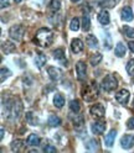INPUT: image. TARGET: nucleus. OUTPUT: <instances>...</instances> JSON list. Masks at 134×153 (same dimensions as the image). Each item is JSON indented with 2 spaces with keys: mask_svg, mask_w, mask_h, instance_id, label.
<instances>
[{
  "mask_svg": "<svg viewBox=\"0 0 134 153\" xmlns=\"http://www.w3.org/2000/svg\"><path fill=\"white\" fill-rule=\"evenodd\" d=\"M71 1H72V3H78L80 0H71Z\"/></svg>",
  "mask_w": 134,
  "mask_h": 153,
  "instance_id": "obj_41",
  "label": "nucleus"
},
{
  "mask_svg": "<svg viewBox=\"0 0 134 153\" xmlns=\"http://www.w3.org/2000/svg\"><path fill=\"white\" fill-rule=\"evenodd\" d=\"M72 121H73L76 127H82L83 126V116L82 115H76L75 117H72Z\"/></svg>",
  "mask_w": 134,
  "mask_h": 153,
  "instance_id": "obj_30",
  "label": "nucleus"
},
{
  "mask_svg": "<svg viewBox=\"0 0 134 153\" xmlns=\"http://www.w3.org/2000/svg\"><path fill=\"white\" fill-rule=\"evenodd\" d=\"M52 54H53V58H55V59L62 61V59L65 58V51H63L62 48H57V50H55Z\"/></svg>",
  "mask_w": 134,
  "mask_h": 153,
  "instance_id": "obj_28",
  "label": "nucleus"
},
{
  "mask_svg": "<svg viewBox=\"0 0 134 153\" xmlns=\"http://www.w3.org/2000/svg\"><path fill=\"white\" fill-rule=\"evenodd\" d=\"M9 5V0H2V9H5V7H8Z\"/></svg>",
  "mask_w": 134,
  "mask_h": 153,
  "instance_id": "obj_38",
  "label": "nucleus"
},
{
  "mask_svg": "<svg viewBox=\"0 0 134 153\" xmlns=\"http://www.w3.org/2000/svg\"><path fill=\"white\" fill-rule=\"evenodd\" d=\"M35 42L41 47H49L53 42V32L47 27H41L35 35Z\"/></svg>",
  "mask_w": 134,
  "mask_h": 153,
  "instance_id": "obj_1",
  "label": "nucleus"
},
{
  "mask_svg": "<svg viewBox=\"0 0 134 153\" xmlns=\"http://www.w3.org/2000/svg\"><path fill=\"white\" fill-rule=\"evenodd\" d=\"M56 151H57L56 147H53L52 145H46L44 147V152H46V153H55Z\"/></svg>",
  "mask_w": 134,
  "mask_h": 153,
  "instance_id": "obj_36",
  "label": "nucleus"
},
{
  "mask_svg": "<svg viewBox=\"0 0 134 153\" xmlns=\"http://www.w3.org/2000/svg\"><path fill=\"white\" fill-rule=\"evenodd\" d=\"M86 42H87V45L91 47V48H97L98 47V40L94 35H88L87 38H86Z\"/></svg>",
  "mask_w": 134,
  "mask_h": 153,
  "instance_id": "obj_20",
  "label": "nucleus"
},
{
  "mask_svg": "<svg viewBox=\"0 0 134 153\" xmlns=\"http://www.w3.org/2000/svg\"><path fill=\"white\" fill-rule=\"evenodd\" d=\"M129 98H130V94H129V91L126 90V89H122V90H119V91L116 94V99H117V101H118L119 104H122V105L128 104Z\"/></svg>",
  "mask_w": 134,
  "mask_h": 153,
  "instance_id": "obj_8",
  "label": "nucleus"
},
{
  "mask_svg": "<svg viewBox=\"0 0 134 153\" xmlns=\"http://www.w3.org/2000/svg\"><path fill=\"white\" fill-rule=\"evenodd\" d=\"M76 73H77V79L80 82L86 80V73H87V67L83 61H78L76 63Z\"/></svg>",
  "mask_w": 134,
  "mask_h": 153,
  "instance_id": "obj_6",
  "label": "nucleus"
},
{
  "mask_svg": "<svg viewBox=\"0 0 134 153\" xmlns=\"http://www.w3.org/2000/svg\"><path fill=\"white\" fill-rule=\"evenodd\" d=\"M90 112H91V115H93V116L102 119L104 116V114H106V109H104V106L102 104H94L90 109Z\"/></svg>",
  "mask_w": 134,
  "mask_h": 153,
  "instance_id": "obj_7",
  "label": "nucleus"
},
{
  "mask_svg": "<svg viewBox=\"0 0 134 153\" xmlns=\"http://www.w3.org/2000/svg\"><path fill=\"white\" fill-rule=\"evenodd\" d=\"M24 32H25V28L23 25H14L10 27V30H9V36H10L14 41H21Z\"/></svg>",
  "mask_w": 134,
  "mask_h": 153,
  "instance_id": "obj_5",
  "label": "nucleus"
},
{
  "mask_svg": "<svg viewBox=\"0 0 134 153\" xmlns=\"http://www.w3.org/2000/svg\"><path fill=\"white\" fill-rule=\"evenodd\" d=\"M49 6H50L51 10L57 11V10H60V7H61V1H60V0H51Z\"/></svg>",
  "mask_w": 134,
  "mask_h": 153,
  "instance_id": "obj_33",
  "label": "nucleus"
},
{
  "mask_svg": "<svg viewBox=\"0 0 134 153\" xmlns=\"http://www.w3.org/2000/svg\"><path fill=\"white\" fill-rule=\"evenodd\" d=\"M86 148L91 152H96V151H99V146H98V142L96 140H90L86 145Z\"/></svg>",
  "mask_w": 134,
  "mask_h": 153,
  "instance_id": "obj_24",
  "label": "nucleus"
},
{
  "mask_svg": "<svg viewBox=\"0 0 134 153\" xmlns=\"http://www.w3.org/2000/svg\"><path fill=\"white\" fill-rule=\"evenodd\" d=\"M82 97L86 101H93L98 98V85L96 82H91V84L82 91Z\"/></svg>",
  "mask_w": 134,
  "mask_h": 153,
  "instance_id": "obj_3",
  "label": "nucleus"
},
{
  "mask_svg": "<svg viewBox=\"0 0 134 153\" xmlns=\"http://www.w3.org/2000/svg\"><path fill=\"white\" fill-rule=\"evenodd\" d=\"M126 69H127V73L129 75H134V59H129L127 65H126Z\"/></svg>",
  "mask_w": 134,
  "mask_h": 153,
  "instance_id": "obj_34",
  "label": "nucleus"
},
{
  "mask_svg": "<svg viewBox=\"0 0 134 153\" xmlns=\"http://www.w3.org/2000/svg\"><path fill=\"white\" fill-rule=\"evenodd\" d=\"M24 147H25L24 141H21V140H16L11 143V151L13 152H20V151H23Z\"/></svg>",
  "mask_w": 134,
  "mask_h": 153,
  "instance_id": "obj_23",
  "label": "nucleus"
},
{
  "mask_svg": "<svg viewBox=\"0 0 134 153\" xmlns=\"http://www.w3.org/2000/svg\"><path fill=\"white\" fill-rule=\"evenodd\" d=\"M120 145L123 148L129 149L134 146V135H124L120 138Z\"/></svg>",
  "mask_w": 134,
  "mask_h": 153,
  "instance_id": "obj_10",
  "label": "nucleus"
},
{
  "mask_svg": "<svg viewBox=\"0 0 134 153\" xmlns=\"http://www.w3.org/2000/svg\"><path fill=\"white\" fill-rule=\"evenodd\" d=\"M98 21L102 24V25H108L109 21H111V17H109V13L104 9L102 10L99 14H98Z\"/></svg>",
  "mask_w": 134,
  "mask_h": 153,
  "instance_id": "obj_15",
  "label": "nucleus"
},
{
  "mask_svg": "<svg viewBox=\"0 0 134 153\" xmlns=\"http://www.w3.org/2000/svg\"><path fill=\"white\" fill-rule=\"evenodd\" d=\"M49 125L51 127H57V126H60L61 125V119L59 116H56V115H50L49 116Z\"/></svg>",
  "mask_w": 134,
  "mask_h": 153,
  "instance_id": "obj_22",
  "label": "nucleus"
},
{
  "mask_svg": "<svg viewBox=\"0 0 134 153\" xmlns=\"http://www.w3.org/2000/svg\"><path fill=\"white\" fill-rule=\"evenodd\" d=\"M116 136H117V131L116 130H111L108 132V135H106V138H104V143H106V146L112 147L113 143H114V140H116Z\"/></svg>",
  "mask_w": 134,
  "mask_h": 153,
  "instance_id": "obj_14",
  "label": "nucleus"
},
{
  "mask_svg": "<svg viewBox=\"0 0 134 153\" xmlns=\"http://www.w3.org/2000/svg\"><path fill=\"white\" fill-rule=\"evenodd\" d=\"M10 75H11V72L8 68H2V82H4L8 76H10Z\"/></svg>",
  "mask_w": 134,
  "mask_h": 153,
  "instance_id": "obj_35",
  "label": "nucleus"
},
{
  "mask_svg": "<svg viewBox=\"0 0 134 153\" xmlns=\"http://www.w3.org/2000/svg\"><path fill=\"white\" fill-rule=\"evenodd\" d=\"M70 110H71L72 112H75V114L80 112V110H81L80 101H78V100H72V101L70 102Z\"/></svg>",
  "mask_w": 134,
  "mask_h": 153,
  "instance_id": "obj_26",
  "label": "nucleus"
},
{
  "mask_svg": "<svg viewBox=\"0 0 134 153\" xmlns=\"http://www.w3.org/2000/svg\"><path fill=\"white\" fill-rule=\"evenodd\" d=\"M128 47H129V50L134 53V41H130V42L128 43Z\"/></svg>",
  "mask_w": 134,
  "mask_h": 153,
  "instance_id": "obj_39",
  "label": "nucleus"
},
{
  "mask_svg": "<svg viewBox=\"0 0 134 153\" xmlns=\"http://www.w3.org/2000/svg\"><path fill=\"white\" fill-rule=\"evenodd\" d=\"M133 108H134V101H133Z\"/></svg>",
  "mask_w": 134,
  "mask_h": 153,
  "instance_id": "obj_43",
  "label": "nucleus"
},
{
  "mask_svg": "<svg viewBox=\"0 0 134 153\" xmlns=\"http://www.w3.org/2000/svg\"><path fill=\"white\" fill-rule=\"evenodd\" d=\"M102 54L101 53H94V54H92L91 56V58H90V63L92 64V65H97V64H99L101 63V61H102Z\"/></svg>",
  "mask_w": 134,
  "mask_h": 153,
  "instance_id": "obj_25",
  "label": "nucleus"
},
{
  "mask_svg": "<svg viewBox=\"0 0 134 153\" xmlns=\"http://www.w3.org/2000/svg\"><path fill=\"white\" fill-rule=\"evenodd\" d=\"M26 143H27L29 146H39V143H40L39 135H36V133H31V135L27 137Z\"/></svg>",
  "mask_w": 134,
  "mask_h": 153,
  "instance_id": "obj_19",
  "label": "nucleus"
},
{
  "mask_svg": "<svg viewBox=\"0 0 134 153\" xmlns=\"http://www.w3.org/2000/svg\"><path fill=\"white\" fill-rule=\"evenodd\" d=\"M114 53H116L117 57L122 58L123 56H126V46H124L122 42H118L116 46V50H114Z\"/></svg>",
  "mask_w": 134,
  "mask_h": 153,
  "instance_id": "obj_21",
  "label": "nucleus"
},
{
  "mask_svg": "<svg viewBox=\"0 0 134 153\" xmlns=\"http://www.w3.org/2000/svg\"><path fill=\"white\" fill-rule=\"evenodd\" d=\"M14 1H15V3H20V1H21V0H14Z\"/></svg>",
  "mask_w": 134,
  "mask_h": 153,
  "instance_id": "obj_42",
  "label": "nucleus"
},
{
  "mask_svg": "<svg viewBox=\"0 0 134 153\" xmlns=\"http://www.w3.org/2000/svg\"><path fill=\"white\" fill-rule=\"evenodd\" d=\"M123 32L126 33V36L127 37H129V38H134V28L133 27H130V26H123Z\"/></svg>",
  "mask_w": 134,
  "mask_h": 153,
  "instance_id": "obj_32",
  "label": "nucleus"
},
{
  "mask_svg": "<svg viewBox=\"0 0 134 153\" xmlns=\"http://www.w3.org/2000/svg\"><path fill=\"white\" fill-rule=\"evenodd\" d=\"M120 16L124 21H132L133 20V10H132V7L130 6H126V7H123L122 9V11H120Z\"/></svg>",
  "mask_w": 134,
  "mask_h": 153,
  "instance_id": "obj_13",
  "label": "nucleus"
},
{
  "mask_svg": "<svg viewBox=\"0 0 134 153\" xmlns=\"http://www.w3.org/2000/svg\"><path fill=\"white\" fill-rule=\"evenodd\" d=\"M127 127H128L129 130H134V116L130 117V119L127 121Z\"/></svg>",
  "mask_w": 134,
  "mask_h": 153,
  "instance_id": "obj_37",
  "label": "nucleus"
},
{
  "mask_svg": "<svg viewBox=\"0 0 134 153\" xmlns=\"http://www.w3.org/2000/svg\"><path fill=\"white\" fill-rule=\"evenodd\" d=\"M91 130L94 135H102V133L106 131V122L103 121H96L92 123Z\"/></svg>",
  "mask_w": 134,
  "mask_h": 153,
  "instance_id": "obj_9",
  "label": "nucleus"
},
{
  "mask_svg": "<svg viewBox=\"0 0 134 153\" xmlns=\"http://www.w3.org/2000/svg\"><path fill=\"white\" fill-rule=\"evenodd\" d=\"M82 27L84 31H88L91 28V20H90V16L88 15H83L82 19Z\"/></svg>",
  "mask_w": 134,
  "mask_h": 153,
  "instance_id": "obj_27",
  "label": "nucleus"
},
{
  "mask_svg": "<svg viewBox=\"0 0 134 153\" xmlns=\"http://www.w3.org/2000/svg\"><path fill=\"white\" fill-rule=\"evenodd\" d=\"M71 51L75 54H78L83 51V42L80 40V38H73L71 42Z\"/></svg>",
  "mask_w": 134,
  "mask_h": 153,
  "instance_id": "obj_11",
  "label": "nucleus"
},
{
  "mask_svg": "<svg viewBox=\"0 0 134 153\" xmlns=\"http://www.w3.org/2000/svg\"><path fill=\"white\" fill-rule=\"evenodd\" d=\"M46 61H47L46 56L42 53H37L35 57V64H36L37 68H42V67L46 64Z\"/></svg>",
  "mask_w": 134,
  "mask_h": 153,
  "instance_id": "obj_17",
  "label": "nucleus"
},
{
  "mask_svg": "<svg viewBox=\"0 0 134 153\" xmlns=\"http://www.w3.org/2000/svg\"><path fill=\"white\" fill-rule=\"evenodd\" d=\"M4 106H6V117L8 119L17 120L20 117V115L23 112V105L19 99L9 100L6 104H4Z\"/></svg>",
  "mask_w": 134,
  "mask_h": 153,
  "instance_id": "obj_2",
  "label": "nucleus"
},
{
  "mask_svg": "<svg viewBox=\"0 0 134 153\" xmlns=\"http://www.w3.org/2000/svg\"><path fill=\"white\" fill-rule=\"evenodd\" d=\"M70 28L72 31H78L80 30V19L73 17L71 20V24H70Z\"/></svg>",
  "mask_w": 134,
  "mask_h": 153,
  "instance_id": "obj_29",
  "label": "nucleus"
},
{
  "mask_svg": "<svg viewBox=\"0 0 134 153\" xmlns=\"http://www.w3.org/2000/svg\"><path fill=\"white\" fill-rule=\"evenodd\" d=\"M2 50L5 54H9V53H13L15 51V45L10 41H6V42H3V46H2Z\"/></svg>",
  "mask_w": 134,
  "mask_h": 153,
  "instance_id": "obj_18",
  "label": "nucleus"
},
{
  "mask_svg": "<svg viewBox=\"0 0 134 153\" xmlns=\"http://www.w3.org/2000/svg\"><path fill=\"white\" fill-rule=\"evenodd\" d=\"M47 73H49L50 78L52 80H59L62 75V71L60 68H56V67H49L47 68Z\"/></svg>",
  "mask_w": 134,
  "mask_h": 153,
  "instance_id": "obj_12",
  "label": "nucleus"
},
{
  "mask_svg": "<svg viewBox=\"0 0 134 153\" xmlns=\"http://www.w3.org/2000/svg\"><path fill=\"white\" fill-rule=\"evenodd\" d=\"M117 4V0H103L101 3V6L102 7H107V9H112Z\"/></svg>",
  "mask_w": 134,
  "mask_h": 153,
  "instance_id": "obj_31",
  "label": "nucleus"
},
{
  "mask_svg": "<svg viewBox=\"0 0 134 153\" xmlns=\"http://www.w3.org/2000/svg\"><path fill=\"white\" fill-rule=\"evenodd\" d=\"M4 135H5V130H4V127H2V136H0V138H4Z\"/></svg>",
  "mask_w": 134,
  "mask_h": 153,
  "instance_id": "obj_40",
  "label": "nucleus"
},
{
  "mask_svg": "<svg viewBox=\"0 0 134 153\" xmlns=\"http://www.w3.org/2000/svg\"><path fill=\"white\" fill-rule=\"evenodd\" d=\"M53 104H55V106L59 108V109H61L63 105H65V98H63V95L61 93H56L55 94V97H53Z\"/></svg>",
  "mask_w": 134,
  "mask_h": 153,
  "instance_id": "obj_16",
  "label": "nucleus"
},
{
  "mask_svg": "<svg viewBox=\"0 0 134 153\" xmlns=\"http://www.w3.org/2000/svg\"><path fill=\"white\" fill-rule=\"evenodd\" d=\"M118 87V80L113 75H106L102 80V88L106 91H113Z\"/></svg>",
  "mask_w": 134,
  "mask_h": 153,
  "instance_id": "obj_4",
  "label": "nucleus"
}]
</instances>
